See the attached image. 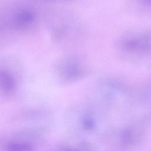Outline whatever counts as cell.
<instances>
[{
    "instance_id": "6da1fadb",
    "label": "cell",
    "mask_w": 151,
    "mask_h": 151,
    "mask_svg": "<svg viewBox=\"0 0 151 151\" xmlns=\"http://www.w3.org/2000/svg\"><path fill=\"white\" fill-rule=\"evenodd\" d=\"M35 11L27 5L15 6L5 15V23L9 28L16 30L31 28L37 21Z\"/></svg>"
},
{
    "instance_id": "7a4b0ae2",
    "label": "cell",
    "mask_w": 151,
    "mask_h": 151,
    "mask_svg": "<svg viewBox=\"0 0 151 151\" xmlns=\"http://www.w3.org/2000/svg\"><path fill=\"white\" fill-rule=\"evenodd\" d=\"M87 67L79 58L68 57L61 60L57 67V74L60 79L64 81H71L84 76Z\"/></svg>"
},
{
    "instance_id": "3957f363",
    "label": "cell",
    "mask_w": 151,
    "mask_h": 151,
    "mask_svg": "<svg viewBox=\"0 0 151 151\" xmlns=\"http://www.w3.org/2000/svg\"><path fill=\"white\" fill-rule=\"evenodd\" d=\"M1 90L5 95H11L16 89V80L14 76L6 70L1 71Z\"/></svg>"
}]
</instances>
